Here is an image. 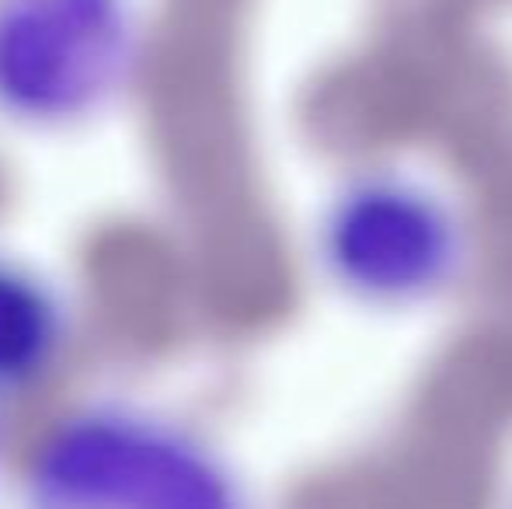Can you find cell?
Here are the masks:
<instances>
[{
    "mask_svg": "<svg viewBox=\"0 0 512 509\" xmlns=\"http://www.w3.org/2000/svg\"><path fill=\"white\" fill-rule=\"evenodd\" d=\"M136 56L133 0H0V116L81 123L126 88Z\"/></svg>",
    "mask_w": 512,
    "mask_h": 509,
    "instance_id": "7a4b0ae2",
    "label": "cell"
},
{
    "mask_svg": "<svg viewBox=\"0 0 512 509\" xmlns=\"http://www.w3.org/2000/svg\"><path fill=\"white\" fill-rule=\"evenodd\" d=\"M63 307L25 265L0 258V394L25 391L63 349Z\"/></svg>",
    "mask_w": 512,
    "mask_h": 509,
    "instance_id": "3957f363",
    "label": "cell"
},
{
    "mask_svg": "<svg viewBox=\"0 0 512 509\" xmlns=\"http://www.w3.org/2000/svg\"><path fill=\"white\" fill-rule=\"evenodd\" d=\"M21 509H237L216 457L178 422L102 401L56 419L28 454Z\"/></svg>",
    "mask_w": 512,
    "mask_h": 509,
    "instance_id": "6da1fadb",
    "label": "cell"
}]
</instances>
